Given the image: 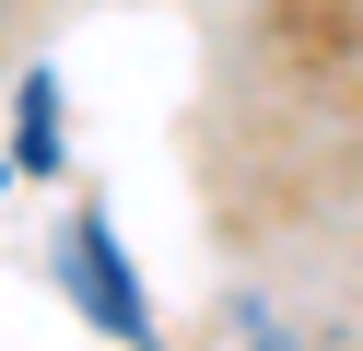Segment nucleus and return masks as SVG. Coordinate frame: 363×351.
I'll list each match as a JSON object with an SVG mask.
<instances>
[{"instance_id": "nucleus-2", "label": "nucleus", "mask_w": 363, "mask_h": 351, "mask_svg": "<svg viewBox=\"0 0 363 351\" xmlns=\"http://www.w3.org/2000/svg\"><path fill=\"white\" fill-rule=\"evenodd\" d=\"M12 164L59 176V70H24V94H12Z\"/></svg>"}, {"instance_id": "nucleus-1", "label": "nucleus", "mask_w": 363, "mask_h": 351, "mask_svg": "<svg viewBox=\"0 0 363 351\" xmlns=\"http://www.w3.org/2000/svg\"><path fill=\"white\" fill-rule=\"evenodd\" d=\"M59 281H71V304L106 328L118 351H152V304H141V269H129L118 223H106L94 199H71V223H59Z\"/></svg>"}]
</instances>
